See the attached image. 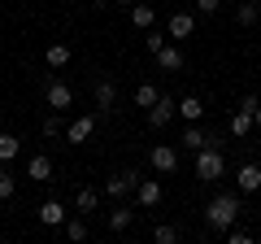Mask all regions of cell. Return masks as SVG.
Masks as SVG:
<instances>
[{"label":"cell","instance_id":"cell-29","mask_svg":"<svg viewBox=\"0 0 261 244\" xmlns=\"http://www.w3.org/2000/svg\"><path fill=\"white\" fill-rule=\"evenodd\" d=\"M39 131H44L48 140H57V135H61V113H48V118H44V127H39Z\"/></svg>","mask_w":261,"mask_h":244},{"label":"cell","instance_id":"cell-19","mask_svg":"<svg viewBox=\"0 0 261 244\" xmlns=\"http://www.w3.org/2000/svg\"><path fill=\"white\" fill-rule=\"evenodd\" d=\"M70 57H74V53H70V44H53V48L44 53V61H48L53 70H65V66H70Z\"/></svg>","mask_w":261,"mask_h":244},{"label":"cell","instance_id":"cell-25","mask_svg":"<svg viewBox=\"0 0 261 244\" xmlns=\"http://www.w3.org/2000/svg\"><path fill=\"white\" fill-rule=\"evenodd\" d=\"M13 192H18V179H13L9 170H5V161H0V201H9Z\"/></svg>","mask_w":261,"mask_h":244},{"label":"cell","instance_id":"cell-31","mask_svg":"<svg viewBox=\"0 0 261 244\" xmlns=\"http://www.w3.org/2000/svg\"><path fill=\"white\" fill-rule=\"evenodd\" d=\"M192 5H196V9H200V13L209 18V13H218V5H222V0H192Z\"/></svg>","mask_w":261,"mask_h":244},{"label":"cell","instance_id":"cell-20","mask_svg":"<svg viewBox=\"0 0 261 244\" xmlns=\"http://www.w3.org/2000/svg\"><path fill=\"white\" fill-rule=\"evenodd\" d=\"M18 153H22V140L13 131H0V161H13Z\"/></svg>","mask_w":261,"mask_h":244},{"label":"cell","instance_id":"cell-28","mask_svg":"<svg viewBox=\"0 0 261 244\" xmlns=\"http://www.w3.org/2000/svg\"><path fill=\"white\" fill-rule=\"evenodd\" d=\"M144 44H148V53H152V57H157V53H161V48H166V44H170V35H166V31H148V39H144Z\"/></svg>","mask_w":261,"mask_h":244},{"label":"cell","instance_id":"cell-4","mask_svg":"<svg viewBox=\"0 0 261 244\" xmlns=\"http://www.w3.org/2000/svg\"><path fill=\"white\" fill-rule=\"evenodd\" d=\"M140 170H118V175H109V183H105V192H109V197H118V201H126L130 192L140 188Z\"/></svg>","mask_w":261,"mask_h":244},{"label":"cell","instance_id":"cell-22","mask_svg":"<svg viewBox=\"0 0 261 244\" xmlns=\"http://www.w3.org/2000/svg\"><path fill=\"white\" fill-rule=\"evenodd\" d=\"M157 96H161L157 83H140V87H135V105H140V109H152V105H157Z\"/></svg>","mask_w":261,"mask_h":244},{"label":"cell","instance_id":"cell-7","mask_svg":"<svg viewBox=\"0 0 261 244\" xmlns=\"http://www.w3.org/2000/svg\"><path fill=\"white\" fill-rule=\"evenodd\" d=\"M92 131H96V113H83V118H74L70 127H65V140L70 144H87Z\"/></svg>","mask_w":261,"mask_h":244},{"label":"cell","instance_id":"cell-17","mask_svg":"<svg viewBox=\"0 0 261 244\" xmlns=\"http://www.w3.org/2000/svg\"><path fill=\"white\" fill-rule=\"evenodd\" d=\"M178 118H183V122H200V118H205L200 96H183V101H178Z\"/></svg>","mask_w":261,"mask_h":244},{"label":"cell","instance_id":"cell-24","mask_svg":"<svg viewBox=\"0 0 261 244\" xmlns=\"http://www.w3.org/2000/svg\"><path fill=\"white\" fill-rule=\"evenodd\" d=\"M65 240H74V244L87 240V223L83 218H65Z\"/></svg>","mask_w":261,"mask_h":244},{"label":"cell","instance_id":"cell-21","mask_svg":"<svg viewBox=\"0 0 261 244\" xmlns=\"http://www.w3.org/2000/svg\"><path fill=\"white\" fill-rule=\"evenodd\" d=\"M74 205H79V214H96V205H100V192H96V188H79Z\"/></svg>","mask_w":261,"mask_h":244},{"label":"cell","instance_id":"cell-32","mask_svg":"<svg viewBox=\"0 0 261 244\" xmlns=\"http://www.w3.org/2000/svg\"><path fill=\"white\" fill-rule=\"evenodd\" d=\"M257 105H261V96H252V92H244V96H240V109H248V113H252Z\"/></svg>","mask_w":261,"mask_h":244},{"label":"cell","instance_id":"cell-13","mask_svg":"<svg viewBox=\"0 0 261 244\" xmlns=\"http://www.w3.org/2000/svg\"><path fill=\"white\" fill-rule=\"evenodd\" d=\"M27 179H35V183H48V179H53V157L35 153V157L27 161Z\"/></svg>","mask_w":261,"mask_h":244},{"label":"cell","instance_id":"cell-14","mask_svg":"<svg viewBox=\"0 0 261 244\" xmlns=\"http://www.w3.org/2000/svg\"><path fill=\"white\" fill-rule=\"evenodd\" d=\"M157 66L170 70V75H178V70H183V48H178V44H166V48L157 53Z\"/></svg>","mask_w":261,"mask_h":244},{"label":"cell","instance_id":"cell-2","mask_svg":"<svg viewBox=\"0 0 261 244\" xmlns=\"http://www.w3.org/2000/svg\"><path fill=\"white\" fill-rule=\"evenodd\" d=\"M222 170H226V157H222V149H218V144H209V149L196 153V179H200V183L222 179Z\"/></svg>","mask_w":261,"mask_h":244},{"label":"cell","instance_id":"cell-23","mask_svg":"<svg viewBox=\"0 0 261 244\" xmlns=\"http://www.w3.org/2000/svg\"><path fill=\"white\" fill-rule=\"evenodd\" d=\"M130 218H135V214H130V205L109 209V231H126V227H130Z\"/></svg>","mask_w":261,"mask_h":244},{"label":"cell","instance_id":"cell-9","mask_svg":"<svg viewBox=\"0 0 261 244\" xmlns=\"http://www.w3.org/2000/svg\"><path fill=\"white\" fill-rule=\"evenodd\" d=\"M209 144H218V149H222V140H218V135H209V131H200V127H196V122H187V131H183V149H209Z\"/></svg>","mask_w":261,"mask_h":244},{"label":"cell","instance_id":"cell-10","mask_svg":"<svg viewBox=\"0 0 261 244\" xmlns=\"http://www.w3.org/2000/svg\"><path fill=\"white\" fill-rule=\"evenodd\" d=\"M235 188L240 192H257L261 188V166L257 161H244V166L235 170Z\"/></svg>","mask_w":261,"mask_h":244},{"label":"cell","instance_id":"cell-35","mask_svg":"<svg viewBox=\"0 0 261 244\" xmlns=\"http://www.w3.org/2000/svg\"><path fill=\"white\" fill-rule=\"evenodd\" d=\"M252 5H261V0H252Z\"/></svg>","mask_w":261,"mask_h":244},{"label":"cell","instance_id":"cell-30","mask_svg":"<svg viewBox=\"0 0 261 244\" xmlns=\"http://www.w3.org/2000/svg\"><path fill=\"white\" fill-rule=\"evenodd\" d=\"M226 240H231V244H252V231H244V227H226Z\"/></svg>","mask_w":261,"mask_h":244},{"label":"cell","instance_id":"cell-18","mask_svg":"<svg viewBox=\"0 0 261 244\" xmlns=\"http://www.w3.org/2000/svg\"><path fill=\"white\" fill-rule=\"evenodd\" d=\"M226 131H231L235 140H244V135L252 131V113H248V109H235V113H231V122H226Z\"/></svg>","mask_w":261,"mask_h":244},{"label":"cell","instance_id":"cell-11","mask_svg":"<svg viewBox=\"0 0 261 244\" xmlns=\"http://www.w3.org/2000/svg\"><path fill=\"white\" fill-rule=\"evenodd\" d=\"M113 101H118V83H113L109 75H100V79H96V109L109 113V109H113Z\"/></svg>","mask_w":261,"mask_h":244},{"label":"cell","instance_id":"cell-27","mask_svg":"<svg viewBox=\"0 0 261 244\" xmlns=\"http://www.w3.org/2000/svg\"><path fill=\"white\" fill-rule=\"evenodd\" d=\"M235 22H240V27H252V22H257V5H252V0H244L240 9H235Z\"/></svg>","mask_w":261,"mask_h":244},{"label":"cell","instance_id":"cell-5","mask_svg":"<svg viewBox=\"0 0 261 244\" xmlns=\"http://www.w3.org/2000/svg\"><path fill=\"white\" fill-rule=\"evenodd\" d=\"M44 101H48V109H70L74 105V92L61 79H44Z\"/></svg>","mask_w":261,"mask_h":244},{"label":"cell","instance_id":"cell-33","mask_svg":"<svg viewBox=\"0 0 261 244\" xmlns=\"http://www.w3.org/2000/svg\"><path fill=\"white\" fill-rule=\"evenodd\" d=\"M252 127H257V131H261V105H257V109H252Z\"/></svg>","mask_w":261,"mask_h":244},{"label":"cell","instance_id":"cell-34","mask_svg":"<svg viewBox=\"0 0 261 244\" xmlns=\"http://www.w3.org/2000/svg\"><path fill=\"white\" fill-rule=\"evenodd\" d=\"M122 5H140V0H122Z\"/></svg>","mask_w":261,"mask_h":244},{"label":"cell","instance_id":"cell-8","mask_svg":"<svg viewBox=\"0 0 261 244\" xmlns=\"http://www.w3.org/2000/svg\"><path fill=\"white\" fill-rule=\"evenodd\" d=\"M192 31H196V18H192V13H187V9L170 13V22H166V35H170V39H187V35H192Z\"/></svg>","mask_w":261,"mask_h":244},{"label":"cell","instance_id":"cell-16","mask_svg":"<svg viewBox=\"0 0 261 244\" xmlns=\"http://www.w3.org/2000/svg\"><path fill=\"white\" fill-rule=\"evenodd\" d=\"M152 22H157L152 5H130V27L135 31H152Z\"/></svg>","mask_w":261,"mask_h":244},{"label":"cell","instance_id":"cell-12","mask_svg":"<svg viewBox=\"0 0 261 244\" xmlns=\"http://www.w3.org/2000/svg\"><path fill=\"white\" fill-rule=\"evenodd\" d=\"M135 201H140L144 209L161 205V179H140V188H135Z\"/></svg>","mask_w":261,"mask_h":244},{"label":"cell","instance_id":"cell-26","mask_svg":"<svg viewBox=\"0 0 261 244\" xmlns=\"http://www.w3.org/2000/svg\"><path fill=\"white\" fill-rule=\"evenodd\" d=\"M152 240H157V244H174V240H178V227L157 223V227H152Z\"/></svg>","mask_w":261,"mask_h":244},{"label":"cell","instance_id":"cell-1","mask_svg":"<svg viewBox=\"0 0 261 244\" xmlns=\"http://www.w3.org/2000/svg\"><path fill=\"white\" fill-rule=\"evenodd\" d=\"M240 214H244L240 192H218V197L205 205V227H209V231H226V227L240 223Z\"/></svg>","mask_w":261,"mask_h":244},{"label":"cell","instance_id":"cell-15","mask_svg":"<svg viewBox=\"0 0 261 244\" xmlns=\"http://www.w3.org/2000/svg\"><path fill=\"white\" fill-rule=\"evenodd\" d=\"M39 223L44 227H65V205L61 201H44L39 205Z\"/></svg>","mask_w":261,"mask_h":244},{"label":"cell","instance_id":"cell-6","mask_svg":"<svg viewBox=\"0 0 261 244\" xmlns=\"http://www.w3.org/2000/svg\"><path fill=\"white\" fill-rule=\"evenodd\" d=\"M148 161H152L157 175H174V170H178V149H174V144H157V149L148 153Z\"/></svg>","mask_w":261,"mask_h":244},{"label":"cell","instance_id":"cell-3","mask_svg":"<svg viewBox=\"0 0 261 244\" xmlns=\"http://www.w3.org/2000/svg\"><path fill=\"white\" fill-rule=\"evenodd\" d=\"M178 118V101H174V96H157V105H152V109H148V127H152V131H161V127H170V122H174Z\"/></svg>","mask_w":261,"mask_h":244}]
</instances>
